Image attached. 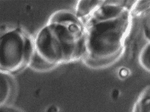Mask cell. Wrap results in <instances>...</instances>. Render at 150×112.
<instances>
[{
	"label": "cell",
	"mask_w": 150,
	"mask_h": 112,
	"mask_svg": "<svg viewBox=\"0 0 150 112\" xmlns=\"http://www.w3.org/2000/svg\"><path fill=\"white\" fill-rule=\"evenodd\" d=\"M33 43L34 53L29 66L37 70L84 59V24L75 13L57 11L38 32Z\"/></svg>",
	"instance_id": "1"
},
{
	"label": "cell",
	"mask_w": 150,
	"mask_h": 112,
	"mask_svg": "<svg viewBox=\"0 0 150 112\" xmlns=\"http://www.w3.org/2000/svg\"><path fill=\"white\" fill-rule=\"evenodd\" d=\"M132 11L111 17H89L84 23V59L96 63L110 62L122 52L132 23Z\"/></svg>",
	"instance_id": "2"
},
{
	"label": "cell",
	"mask_w": 150,
	"mask_h": 112,
	"mask_svg": "<svg viewBox=\"0 0 150 112\" xmlns=\"http://www.w3.org/2000/svg\"><path fill=\"white\" fill-rule=\"evenodd\" d=\"M34 53L33 38L20 27L0 33V71L14 74L29 66Z\"/></svg>",
	"instance_id": "3"
},
{
	"label": "cell",
	"mask_w": 150,
	"mask_h": 112,
	"mask_svg": "<svg viewBox=\"0 0 150 112\" xmlns=\"http://www.w3.org/2000/svg\"><path fill=\"white\" fill-rule=\"evenodd\" d=\"M104 1H79L76 6V15L83 23L95 12Z\"/></svg>",
	"instance_id": "4"
},
{
	"label": "cell",
	"mask_w": 150,
	"mask_h": 112,
	"mask_svg": "<svg viewBox=\"0 0 150 112\" xmlns=\"http://www.w3.org/2000/svg\"><path fill=\"white\" fill-rule=\"evenodd\" d=\"M14 94V85L12 79L0 71V106H4L12 100Z\"/></svg>",
	"instance_id": "5"
},
{
	"label": "cell",
	"mask_w": 150,
	"mask_h": 112,
	"mask_svg": "<svg viewBox=\"0 0 150 112\" xmlns=\"http://www.w3.org/2000/svg\"><path fill=\"white\" fill-rule=\"evenodd\" d=\"M131 112H150V86L147 87L141 92Z\"/></svg>",
	"instance_id": "6"
},
{
	"label": "cell",
	"mask_w": 150,
	"mask_h": 112,
	"mask_svg": "<svg viewBox=\"0 0 150 112\" xmlns=\"http://www.w3.org/2000/svg\"><path fill=\"white\" fill-rule=\"evenodd\" d=\"M139 62L141 66L147 71L150 70V43L147 44L142 49L139 56Z\"/></svg>",
	"instance_id": "7"
},
{
	"label": "cell",
	"mask_w": 150,
	"mask_h": 112,
	"mask_svg": "<svg viewBox=\"0 0 150 112\" xmlns=\"http://www.w3.org/2000/svg\"><path fill=\"white\" fill-rule=\"evenodd\" d=\"M0 112H17L14 109L5 107L4 106H0Z\"/></svg>",
	"instance_id": "8"
}]
</instances>
